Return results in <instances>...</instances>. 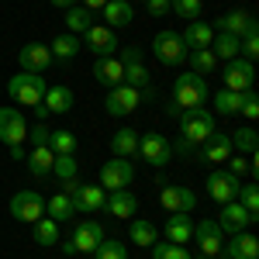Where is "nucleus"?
Listing matches in <instances>:
<instances>
[{"mask_svg": "<svg viewBox=\"0 0 259 259\" xmlns=\"http://www.w3.org/2000/svg\"><path fill=\"white\" fill-rule=\"evenodd\" d=\"M207 100H211V87H207L204 76L183 73V76L173 80V104L180 107V114H183V111H194V107H204Z\"/></svg>", "mask_w": 259, "mask_h": 259, "instance_id": "1", "label": "nucleus"}, {"mask_svg": "<svg viewBox=\"0 0 259 259\" xmlns=\"http://www.w3.org/2000/svg\"><path fill=\"white\" fill-rule=\"evenodd\" d=\"M62 194L73 200V207L80 214H97L104 211V200H107V190L97 187V183H80V180H62Z\"/></svg>", "mask_w": 259, "mask_h": 259, "instance_id": "2", "label": "nucleus"}, {"mask_svg": "<svg viewBox=\"0 0 259 259\" xmlns=\"http://www.w3.org/2000/svg\"><path fill=\"white\" fill-rule=\"evenodd\" d=\"M214 128H218V124H214V114H211L207 107H194V111H183V114H180V139L194 142V145H200Z\"/></svg>", "mask_w": 259, "mask_h": 259, "instance_id": "3", "label": "nucleus"}, {"mask_svg": "<svg viewBox=\"0 0 259 259\" xmlns=\"http://www.w3.org/2000/svg\"><path fill=\"white\" fill-rule=\"evenodd\" d=\"M7 94H11V100H18L24 107H35L45 97V80L38 73H18V76L7 80Z\"/></svg>", "mask_w": 259, "mask_h": 259, "instance_id": "4", "label": "nucleus"}, {"mask_svg": "<svg viewBox=\"0 0 259 259\" xmlns=\"http://www.w3.org/2000/svg\"><path fill=\"white\" fill-rule=\"evenodd\" d=\"M152 52H156V59L162 62V66H180V62H187V45H183V38H180L177 31H156V38H152Z\"/></svg>", "mask_w": 259, "mask_h": 259, "instance_id": "5", "label": "nucleus"}, {"mask_svg": "<svg viewBox=\"0 0 259 259\" xmlns=\"http://www.w3.org/2000/svg\"><path fill=\"white\" fill-rule=\"evenodd\" d=\"M132 180H135V166L132 159H107L100 166V187L111 194V190H128L132 187Z\"/></svg>", "mask_w": 259, "mask_h": 259, "instance_id": "6", "label": "nucleus"}, {"mask_svg": "<svg viewBox=\"0 0 259 259\" xmlns=\"http://www.w3.org/2000/svg\"><path fill=\"white\" fill-rule=\"evenodd\" d=\"M159 204L166 214H190L197 207V194L190 187H177V183H162L159 190Z\"/></svg>", "mask_w": 259, "mask_h": 259, "instance_id": "7", "label": "nucleus"}, {"mask_svg": "<svg viewBox=\"0 0 259 259\" xmlns=\"http://www.w3.org/2000/svg\"><path fill=\"white\" fill-rule=\"evenodd\" d=\"M139 156L152 169H162L166 162L173 159V152H169V139H162L159 132H145V135H139Z\"/></svg>", "mask_w": 259, "mask_h": 259, "instance_id": "8", "label": "nucleus"}, {"mask_svg": "<svg viewBox=\"0 0 259 259\" xmlns=\"http://www.w3.org/2000/svg\"><path fill=\"white\" fill-rule=\"evenodd\" d=\"M221 80H225V90H235V94H242V90H252V83H256V66L239 56V59L225 62Z\"/></svg>", "mask_w": 259, "mask_h": 259, "instance_id": "9", "label": "nucleus"}, {"mask_svg": "<svg viewBox=\"0 0 259 259\" xmlns=\"http://www.w3.org/2000/svg\"><path fill=\"white\" fill-rule=\"evenodd\" d=\"M190 242H197V249L207 259H218L221 256V245H225V232H221L218 221L204 218V221H197V225H194V239H190Z\"/></svg>", "mask_w": 259, "mask_h": 259, "instance_id": "10", "label": "nucleus"}, {"mask_svg": "<svg viewBox=\"0 0 259 259\" xmlns=\"http://www.w3.org/2000/svg\"><path fill=\"white\" fill-rule=\"evenodd\" d=\"M139 104H142V90L128 87V83H121V87H114V90H107L104 111H107L111 118H124V114H132Z\"/></svg>", "mask_w": 259, "mask_h": 259, "instance_id": "11", "label": "nucleus"}, {"mask_svg": "<svg viewBox=\"0 0 259 259\" xmlns=\"http://www.w3.org/2000/svg\"><path fill=\"white\" fill-rule=\"evenodd\" d=\"M11 214L18 221L35 225L38 218H45V200H41L38 190H18V194L11 197Z\"/></svg>", "mask_w": 259, "mask_h": 259, "instance_id": "12", "label": "nucleus"}, {"mask_svg": "<svg viewBox=\"0 0 259 259\" xmlns=\"http://www.w3.org/2000/svg\"><path fill=\"white\" fill-rule=\"evenodd\" d=\"M0 142L4 145H24L28 142V121L18 107H0Z\"/></svg>", "mask_w": 259, "mask_h": 259, "instance_id": "13", "label": "nucleus"}, {"mask_svg": "<svg viewBox=\"0 0 259 259\" xmlns=\"http://www.w3.org/2000/svg\"><path fill=\"white\" fill-rule=\"evenodd\" d=\"M239 177H232L228 169H211L207 173V197L214 204H228V200L239 197Z\"/></svg>", "mask_w": 259, "mask_h": 259, "instance_id": "14", "label": "nucleus"}, {"mask_svg": "<svg viewBox=\"0 0 259 259\" xmlns=\"http://www.w3.org/2000/svg\"><path fill=\"white\" fill-rule=\"evenodd\" d=\"M214 28H218L221 35H235V38H245V35H252V31H259V21L249 14V11H228V14H221L218 21H214Z\"/></svg>", "mask_w": 259, "mask_h": 259, "instance_id": "15", "label": "nucleus"}, {"mask_svg": "<svg viewBox=\"0 0 259 259\" xmlns=\"http://www.w3.org/2000/svg\"><path fill=\"white\" fill-rule=\"evenodd\" d=\"M104 239H107V232H104V225L94 221V218H83L80 225L73 228V235H69V242H73L76 252H94Z\"/></svg>", "mask_w": 259, "mask_h": 259, "instance_id": "16", "label": "nucleus"}, {"mask_svg": "<svg viewBox=\"0 0 259 259\" xmlns=\"http://www.w3.org/2000/svg\"><path fill=\"white\" fill-rule=\"evenodd\" d=\"M52 62H56V59H52L49 45H41V41H28V45H24V49L18 52L21 73H45Z\"/></svg>", "mask_w": 259, "mask_h": 259, "instance_id": "17", "label": "nucleus"}, {"mask_svg": "<svg viewBox=\"0 0 259 259\" xmlns=\"http://www.w3.org/2000/svg\"><path fill=\"white\" fill-rule=\"evenodd\" d=\"M221 256L225 259H259V239L249 228H245V232H235L232 239H225Z\"/></svg>", "mask_w": 259, "mask_h": 259, "instance_id": "18", "label": "nucleus"}, {"mask_svg": "<svg viewBox=\"0 0 259 259\" xmlns=\"http://www.w3.org/2000/svg\"><path fill=\"white\" fill-rule=\"evenodd\" d=\"M214 221L221 225V232L235 235V232H245V228L256 221V214H249V211L242 207L239 200H228V204H221V214H218Z\"/></svg>", "mask_w": 259, "mask_h": 259, "instance_id": "19", "label": "nucleus"}, {"mask_svg": "<svg viewBox=\"0 0 259 259\" xmlns=\"http://www.w3.org/2000/svg\"><path fill=\"white\" fill-rule=\"evenodd\" d=\"M232 152H235V149H232V139H228V132H218V128H214L207 139L200 142V156H197V159H200V162H211V166H214V162H225L228 156H232Z\"/></svg>", "mask_w": 259, "mask_h": 259, "instance_id": "20", "label": "nucleus"}, {"mask_svg": "<svg viewBox=\"0 0 259 259\" xmlns=\"http://www.w3.org/2000/svg\"><path fill=\"white\" fill-rule=\"evenodd\" d=\"M83 45L100 59V56H111V52L118 49V35H114L107 24H90V28L83 31Z\"/></svg>", "mask_w": 259, "mask_h": 259, "instance_id": "21", "label": "nucleus"}, {"mask_svg": "<svg viewBox=\"0 0 259 259\" xmlns=\"http://www.w3.org/2000/svg\"><path fill=\"white\" fill-rule=\"evenodd\" d=\"M94 80H97L104 90L121 87V83H124V66H121V59H114V56H100V59L94 62Z\"/></svg>", "mask_w": 259, "mask_h": 259, "instance_id": "22", "label": "nucleus"}, {"mask_svg": "<svg viewBox=\"0 0 259 259\" xmlns=\"http://www.w3.org/2000/svg\"><path fill=\"white\" fill-rule=\"evenodd\" d=\"M104 207H107L118 221H128V218H135V214H139V200H135L132 190H111L107 200H104Z\"/></svg>", "mask_w": 259, "mask_h": 259, "instance_id": "23", "label": "nucleus"}, {"mask_svg": "<svg viewBox=\"0 0 259 259\" xmlns=\"http://www.w3.org/2000/svg\"><path fill=\"white\" fill-rule=\"evenodd\" d=\"M100 14L107 21V28L114 31V28H128V24L135 21V7H132L128 0H107V4L100 7Z\"/></svg>", "mask_w": 259, "mask_h": 259, "instance_id": "24", "label": "nucleus"}, {"mask_svg": "<svg viewBox=\"0 0 259 259\" xmlns=\"http://www.w3.org/2000/svg\"><path fill=\"white\" fill-rule=\"evenodd\" d=\"M41 100H45L49 114H69V111H73V104H76V97H73V87H66V83H59V87H49Z\"/></svg>", "mask_w": 259, "mask_h": 259, "instance_id": "25", "label": "nucleus"}, {"mask_svg": "<svg viewBox=\"0 0 259 259\" xmlns=\"http://www.w3.org/2000/svg\"><path fill=\"white\" fill-rule=\"evenodd\" d=\"M162 232H166V242L187 245V242L194 239V221H190V214H169L166 225H162Z\"/></svg>", "mask_w": 259, "mask_h": 259, "instance_id": "26", "label": "nucleus"}, {"mask_svg": "<svg viewBox=\"0 0 259 259\" xmlns=\"http://www.w3.org/2000/svg\"><path fill=\"white\" fill-rule=\"evenodd\" d=\"M183 45L187 49H211V41H214V28L207 24V21H190L187 28H183Z\"/></svg>", "mask_w": 259, "mask_h": 259, "instance_id": "27", "label": "nucleus"}, {"mask_svg": "<svg viewBox=\"0 0 259 259\" xmlns=\"http://www.w3.org/2000/svg\"><path fill=\"white\" fill-rule=\"evenodd\" d=\"M135 152H139V132H135V128H118V132L111 135V156L132 159Z\"/></svg>", "mask_w": 259, "mask_h": 259, "instance_id": "28", "label": "nucleus"}, {"mask_svg": "<svg viewBox=\"0 0 259 259\" xmlns=\"http://www.w3.org/2000/svg\"><path fill=\"white\" fill-rule=\"evenodd\" d=\"M28 173L35 180H45L49 173H52V162H56V152L49 149V145H38V149H31V156H28Z\"/></svg>", "mask_w": 259, "mask_h": 259, "instance_id": "29", "label": "nucleus"}, {"mask_svg": "<svg viewBox=\"0 0 259 259\" xmlns=\"http://www.w3.org/2000/svg\"><path fill=\"white\" fill-rule=\"evenodd\" d=\"M242 107V94H235V90H225L221 87L218 94L211 97V114H221V118H235Z\"/></svg>", "mask_w": 259, "mask_h": 259, "instance_id": "30", "label": "nucleus"}, {"mask_svg": "<svg viewBox=\"0 0 259 259\" xmlns=\"http://www.w3.org/2000/svg\"><path fill=\"white\" fill-rule=\"evenodd\" d=\"M187 62H190V73H197V76H211L218 69V56L211 49H190Z\"/></svg>", "mask_w": 259, "mask_h": 259, "instance_id": "31", "label": "nucleus"}, {"mask_svg": "<svg viewBox=\"0 0 259 259\" xmlns=\"http://www.w3.org/2000/svg\"><path fill=\"white\" fill-rule=\"evenodd\" d=\"M128 235H132V242H135V245L149 249L152 242H159V228H156L152 221H145V218H132V225H128Z\"/></svg>", "mask_w": 259, "mask_h": 259, "instance_id": "32", "label": "nucleus"}, {"mask_svg": "<svg viewBox=\"0 0 259 259\" xmlns=\"http://www.w3.org/2000/svg\"><path fill=\"white\" fill-rule=\"evenodd\" d=\"M66 28H69V35H83L90 24H94V11H87L83 4H73V7H66Z\"/></svg>", "mask_w": 259, "mask_h": 259, "instance_id": "33", "label": "nucleus"}, {"mask_svg": "<svg viewBox=\"0 0 259 259\" xmlns=\"http://www.w3.org/2000/svg\"><path fill=\"white\" fill-rule=\"evenodd\" d=\"M232 149H239V152H249V156H256V149H259V132L252 128V124H242V128H235L232 135Z\"/></svg>", "mask_w": 259, "mask_h": 259, "instance_id": "34", "label": "nucleus"}, {"mask_svg": "<svg viewBox=\"0 0 259 259\" xmlns=\"http://www.w3.org/2000/svg\"><path fill=\"white\" fill-rule=\"evenodd\" d=\"M49 149H52L56 156H76V135H73L69 128H52Z\"/></svg>", "mask_w": 259, "mask_h": 259, "instance_id": "35", "label": "nucleus"}, {"mask_svg": "<svg viewBox=\"0 0 259 259\" xmlns=\"http://www.w3.org/2000/svg\"><path fill=\"white\" fill-rule=\"evenodd\" d=\"M49 52H52V59H59V62H69L76 52H80V38L76 35H69V31H62L59 38L49 45Z\"/></svg>", "mask_w": 259, "mask_h": 259, "instance_id": "36", "label": "nucleus"}, {"mask_svg": "<svg viewBox=\"0 0 259 259\" xmlns=\"http://www.w3.org/2000/svg\"><path fill=\"white\" fill-rule=\"evenodd\" d=\"M211 52L218 56V62H232V59H239V38L235 35H214V41H211Z\"/></svg>", "mask_w": 259, "mask_h": 259, "instance_id": "37", "label": "nucleus"}, {"mask_svg": "<svg viewBox=\"0 0 259 259\" xmlns=\"http://www.w3.org/2000/svg\"><path fill=\"white\" fill-rule=\"evenodd\" d=\"M45 211H49V218H52V221H69L76 207H73V200H69V197H66V194L59 190V194H52V197H49Z\"/></svg>", "mask_w": 259, "mask_h": 259, "instance_id": "38", "label": "nucleus"}, {"mask_svg": "<svg viewBox=\"0 0 259 259\" xmlns=\"http://www.w3.org/2000/svg\"><path fill=\"white\" fill-rule=\"evenodd\" d=\"M35 242L38 245H56L59 242V221H52V218H38L35 221Z\"/></svg>", "mask_w": 259, "mask_h": 259, "instance_id": "39", "label": "nucleus"}, {"mask_svg": "<svg viewBox=\"0 0 259 259\" xmlns=\"http://www.w3.org/2000/svg\"><path fill=\"white\" fill-rule=\"evenodd\" d=\"M124 83L135 87V90H149L152 76H149V69H145L142 62H128V66H124Z\"/></svg>", "mask_w": 259, "mask_h": 259, "instance_id": "40", "label": "nucleus"}, {"mask_svg": "<svg viewBox=\"0 0 259 259\" xmlns=\"http://www.w3.org/2000/svg\"><path fill=\"white\" fill-rule=\"evenodd\" d=\"M152 259H190L187 245H177V242H152Z\"/></svg>", "mask_w": 259, "mask_h": 259, "instance_id": "41", "label": "nucleus"}, {"mask_svg": "<svg viewBox=\"0 0 259 259\" xmlns=\"http://www.w3.org/2000/svg\"><path fill=\"white\" fill-rule=\"evenodd\" d=\"M169 11L183 21H197L204 14V4L200 0H169Z\"/></svg>", "mask_w": 259, "mask_h": 259, "instance_id": "42", "label": "nucleus"}, {"mask_svg": "<svg viewBox=\"0 0 259 259\" xmlns=\"http://www.w3.org/2000/svg\"><path fill=\"white\" fill-rule=\"evenodd\" d=\"M94 259H128V249H124V242L118 239H104L94 249Z\"/></svg>", "mask_w": 259, "mask_h": 259, "instance_id": "43", "label": "nucleus"}, {"mask_svg": "<svg viewBox=\"0 0 259 259\" xmlns=\"http://www.w3.org/2000/svg\"><path fill=\"white\" fill-rule=\"evenodd\" d=\"M249 211V214H256L259 218V190H256V183H245V187H239V197H235Z\"/></svg>", "mask_w": 259, "mask_h": 259, "instance_id": "44", "label": "nucleus"}, {"mask_svg": "<svg viewBox=\"0 0 259 259\" xmlns=\"http://www.w3.org/2000/svg\"><path fill=\"white\" fill-rule=\"evenodd\" d=\"M169 152L180 156V159H187V162H197L200 145H194V142H187V139H180V135H177V142H169Z\"/></svg>", "mask_w": 259, "mask_h": 259, "instance_id": "45", "label": "nucleus"}, {"mask_svg": "<svg viewBox=\"0 0 259 259\" xmlns=\"http://www.w3.org/2000/svg\"><path fill=\"white\" fill-rule=\"evenodd\" d=\"M76 169H80V162L73 156H56V162H52V173L59 180H76Z\"/></svg>", "mask_w": 259, "mask_h": 259, "instance_id": "46", "label": "nucleus"}, {"mask_svg": "<svg viewBox=\"0 0 259 259\" xmlns=\"http://www.w3.org/2000/svg\"><path fill=\"white\" fill-rule=\"evenodd\" d=\"M239 114L245 121H256L259 118V97H256V90H242V107H239Z\"/></svg>", "mask_w": 259, "mask_h": 259, "instance_id": "47", "label": "nucleus"}, {"mask_svg": "<svg viewBox=\"0 0 259 259\" xmlns=\"http://www.w3.org/2000/svg\"><path fill=\"white\" fill-rule=\"evenodd\" d=\"M49 135H52V128L45 124V121H38L35 128H28V142L38 149V145H49Z\"/></svg>", "mask_w": 259, "mask_h": 259, "instance_id": "48", "label": "nucleus"}, {"mask_svg": "<svg viewBox=\"0 0 259 259\" xmlns=\"http://www.w3.org/2000/svg\"><path fill=\"white\" fill-rule=\"evenodd\" d=\"M225 162H228V173H232V177H245V173H249V159H242V152L239 156L232 152Z\"/></svg>", "mask_w": 259, "mask_h": 259, "instance_id": "49", "label": "nucleus"}, {"mask_svg": "<svg viewBox=\"0 0 259 259\" xmlns=\"http://www.w3.org/2000/svg\"><path fill=\"white\" fill-rule=\"evenodd\" d=\"M142 56H145V52H142L139 45H124V49H121V66H128V62H142Z\"/></svg>", "mask_w": 259, "mask_h": 259, "instance_id": "50", "label": "nucleus"}, {"mask_svg": "<svg viewBox=\"0 0 259 259\" xmlns=\"http://www.w3.org/2000/svg\"><path fill=\"white\" fill-rule=\"evenodd\" d=\"M145 4V11L152 14V18H162V14H169V0H142Z\"/></svg>", "mask_w": 259, "mask_h": 259, "instance_id": "51", "label": "nucleus"}, {"mask_svg": "<svg viewBox=\"0 0 259 259\" xmlns=\"http://www.w3.org/2000/svg\"><path fill=\"white\" fill-rule=\"evenodd\" d=\"M7 152H11V159H28V156H24V145H7Z\"/></svg>", "mask_w": 259, "mask_h": 259, "instance_id": "52", "label": "nucleus"}, {"mask_svg": "<svg viewBox=\"0 0 259 259\" xmlns=\"http://www.w3.org/2000/svg\"><path fill=\"white\" fill-rule=\"evenodd\" d=\"M83 7H87V11H100V7H104V4H107V0H80Z\"/></svg>", "mask_w": 259, "mask_h": 259, "instance_id": "53", "label": "nucleus"}, {"mask_svg": "<svg viewBox=\"0 0 259 259\" xmlns=\"http://www.w3.org/2000/svg\"><path fill=\"white\" fill-rule=\"evenodd\" d=\"M35 114H38V121H45V114H49V107H45V104H35Z\"/></svg>", "mask_w": 259, "mask_h": 259, "instance_id": "54", "label": "nucleus"}, {"mask_svg": "<svg viewBox=\"0 0 259 259\" xmlns=\"http://www.w3.org/2000/svg\"><path fill=\"white\" fill-rule=\"evenodd\" d=\"M49 4H56V7H62V11H66V7H73L76 0H49Z\"/></svg>", "mask_w": 259, "mask_h": 259, "instance_id": "55", "label": "nucleus"}, {"mask_svg": "<svg viewBox=\"0 0 259 259\" xmlns=\"http://www.w3.org/2000/svg\"><path fill=\"white\" fill-rule=\"evenodd\" d=\"M128 4H135V0H128Z\"/></svg>", "mask_w": 259, "mask_h": 259, "instance_id": "56", "label": "nucleus"}, {"mask_svg": "<svg viewBox=\"0 0 259 259\" xmlns=\"http://www.w3.org/2000/svg\"><path fill=\"white\" fill-rule=\"evenodd\" d=\"M200 259H207V256H200Z\"/></svg>", "mask_w": 259, "mask_h": 259, "instance_id": "57", "label": "nucleus"}]
</instances>
